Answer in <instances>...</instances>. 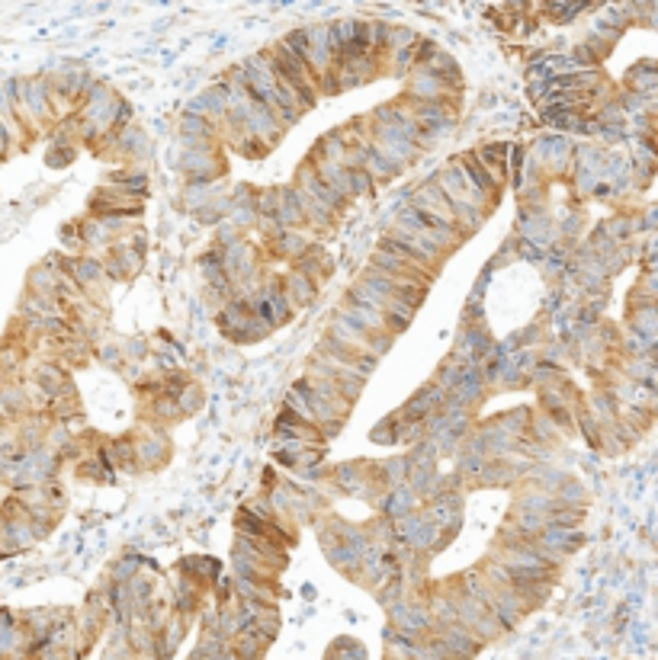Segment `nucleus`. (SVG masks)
Returning a JSON list of instances; mask_svg holds the SVG:
<instances>
[{
  "instance_id": "obj_1",
  "label": "nucleus",
  "mask_w": 658,
  "mask_h": 660,
  "mask_svg": "<svg viewBox=\"0 0 658 660\" xmlns=\"http://www.w3.org/2000/svg\"><path fill=\"white\" fill-rule=\"evenodd\" d=\"M280 292H283V298H286V305L292 311L296 308H308V305L315 302V295H318V289L308 282V279L302 276V273H296V270H289L286 276L280 279Z\"/></svg>"
},
{
  "instance_id": "obj_2",
  "label": "nucleus",
  "mask_w": 658,
  "mask_h": 660,
  "mask_svg": "<svg viewBox=\"0 0 658 660\" xmlns=\"http://www.w3.org/2000/svg\"><path fill=\"white\" fill-rule=\"evenodd\" d=\"M177 407H180V414L190 417L196 414V411H202V388H196L193 382H186L184 388L177 391Z\"/></svg>"
},
{
  "instance_id": "obj_3",
  "label": "nucleus",
  "mask_w": 658,
  "mask_h": 660,
  "mask_svg": "<svg viewBox=\"0 0 658 660\" xmlns=\"http://www.w3.org/2000/svg\"><path fill=\"white\" fill-rule=\"evenodd\" d=\"M152 407H154V414H158L160 420H180V417H184V414H180V407H177V401L168 398V395H164V398H158V401H152Z\"/></svg>"
},
{
  "instance_id": "obj_4",
  "label": "nucleus",
  "mask_w": 658,
  "mask_h": 660,
  "mask_svg": "<svg viewBox=\"0 0 658 660\" xmlns=\"http://www.w3.org/2000/svg\"><path fill=\"white\" fill-rule=\"evenodd\" d=\"M373 443H379V445H395L399 443V433H395V420L389 417V420H382L373 430Z\"/></svg>"
},
{
  "instance_id": "obj_5",
  "label": "nucleus",
  "mask_w": 658,
  "mask_h": 660,
  "mask_svg": "<svg viewBox=\"0 0 658 660\" xmlns=\"http://www.w3.org/2000/svg\"><path fill=\"white\" fill-rule=\"evenodd\" d=\"M546 13H553L549 20H572V13H581L585 7H578V4H546Z\"/></svg>"
}]
</instances>
